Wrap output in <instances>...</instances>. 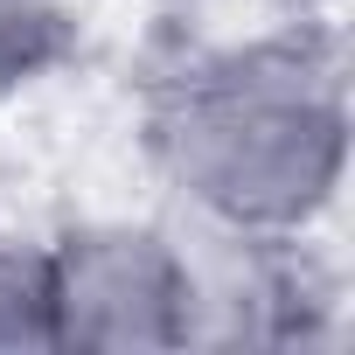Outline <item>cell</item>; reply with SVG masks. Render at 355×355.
Here are the masks:
<instances>
[{"mask_svg": "<svg viewBox=\"0 0 355 355\" xmlns=\"http://www.w3.org/2000/svg\"><path fill=\"white\" fill-rule=\"evenodd\" d=\"M341 70L306 28L202 42L153 91V160L237 237L300 230L341 182Z\"/></svg>", "mask_w": 355, "mask_h": 355, "instance_id": "1", "label": "cell"}, {"mask_svg": "<svg viewBox=\"0 0 355 355\" xmlns=\"http://www.w3.org/2000/svg\"><path fill=\"white\" fill-rule=\"evenodd\" d=\"M196 272L153 230H77L49 251V348H174L196 334Z\"/></svg>", "mask_w": 355, "mask_h": 355, "instance_id": "2", "label": "cell"}, {"mask_svg": "<svg viewBox=\"0 0 355 355\" xmlns=\"http://www.w3.org/2000/svg\"><path fill=\"white\" fill-rule=\"evenodd\" d=\"M63 56H70V15H63V0H0V91L35 84Z\"/></svg>", "mask_w": 355, "mask_h": 355, "instance_id": "3", "label": "cell"}, {"mask_svg": "<svg viewBox=\"0 0 355 355\" xmlns=\"http://www.w3.org/2000/svg\"><path fill=\"white\" fill-rule=\"evenodd\" d=\"M0 348H49V258L0 237Z\"/></svg>", "mask_w": 355, "mask_h": 355, "instance_id": "4", "label": "cell"}]
</instances>
